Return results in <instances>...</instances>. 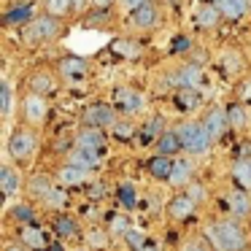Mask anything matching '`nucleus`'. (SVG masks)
I'll use <instances>...</instances> for the list:
<instances>
[{
	"mask_svg": "<svg viewBox=\"0 0 251 251\" xmlns=\"http://www.w3.org/2000/svg\"><path fill=\"white\" fill-rule=\"evenodd\" d=\"M208 238L219 251H243L246 249V235L235 222H216L208 224Z\"/></svg>",
	"mask_w": 251,
	"mask_h": 251,
	"instance_id": "f257e3e1",
	"label": "nucleus"
},
{
	"mask_svg": "<svg viewBox=\"0 0 251 251\" xmlns=\"http://www.w3.org/2000/svg\"><path fill=\"white\" fill-rule=\"evenodd\" d=\"M176 132L181 135V146L189 154H205L208 149H211L213 138L208 135L205 125H200V122H186V125H181Z\"/></svg>",
	"mask_w": 251,
	"mask_h": 251,
	"instance_id": "f03ea898",
	"label": "nucleus"
},
{
	"mask_svg": "<svg viewBox=\"0 0 251 251\" xmlns=\"http://www.w3.org/2000/svg\"><path fill=\"white\" fill-rule=\"evenodd\" d=\"M54 35H57V19L54 17H41L25 27V41H30V44H41V41H49Z\"/></svg>",
	"mask_w": 251,
	"mask_h": 251,
	"instance_id": "7ed1b4c3",
	"label": "nucleus"
},
{
	"mask_svg": "<svg viewBox=\"0 0 251 251\" xmlns=\"http://www.w3.org/2000/svg\"><path fill=\"white\" fill-rule=\"evenodd\" d=\"M35 151V135L30 130H17L8 138V154L14 159H25Z\"/></svg>",
	"mask_w": 251,
	"mask_h": 251,
	"instance_id": "20e7f679",
	"label": "nucleus"
},
{
	"mask_svg": "<svg viewBox=\"0 0 251 251\" xmlns=\"http://www.w3.org/2000/svg\"><path fill=\"white\" fill-rule=\"evenodd\" d=\"M159 14H157V6L154 3H146V6H141L138 11L130 14V25L135 30H151L154 25H157Z\"/></svg>",
	"mask_w": 251,
	"mask_h": 251,
	"instance_id": "39448f33",
	"label": "nucleus"
},
{
	"mask_svg": "<svg viewBox=\"0 0 251 251\" xmlns=\"http://www.w3.org/2000/svg\"><path fill=\"white\" fill-rule=\"evenodd\" d=\"M84 122H87L89 127H114L116 116L108 105H92V108L84 114Z\"/></svg>",
	"mask_w": 251,
	"mask_h": 251,
	"instance_id": "423d86ee",
	"label": "nucleus"
},
{
	"mask_svg": "<svg viewBox=\"0 0 251 251\" xmlns=\"http://www.w3.org/2000/svg\"><path fill=\"white\" fill-rule=\"evenodd\" d=\"M205 130H208V135L216 141V138H222L224 132H227V125H229V119H227V111H222V108H213L211 114L205 116Z\"/></svg>",
	"mask_w": 251,
	"mask_h": 251,
	"instance_id": "0eeeda50",
	"label": "nucleus"
},
{
	"mask_svg": "<svg viewBox=\"0 0 251 251\" xmlns=\"http://www.w3.org/2000/svg\"><path fill=\"white\" fill-rule=\"evenodd\" d=\"M170 81H176L184 89H197L202 84V71H200V65H184L176 73V78H170Z\"/></svg>",
	"mask_w": 251,
	"mask_h": 251,
	"instance_id": "6e6552de",
	"label": "nucleus"
},
{
	"mask_svg": "<svg viewBox=\"0 0 251 251\" xmlns=\"http://www.w3.org/2000/svg\"><path fill=\"white\" fill-rule=\"evenodd\" d=\"M46 100L41 98V95H27V100H25V116H27L33 125H41V122L46 119Z\"/></svg>",
	"mask_w": 251,
	"mask_h": 251,
	"instance_id": "1a4fd4ad",
	"label": "nucleus"
},
{
	"mask_svg": "<svg viewBox=\"0 0 251 251\" xmlns=\"http://www.w3.org/2000/svg\"><path fill=\"white\" fill-rule=\"evenodd\" d=\"M116 105H119V111L122 114H135V111H141V105H143V100H141V95L135 92V89H119L116 92Z\"/></svg>",
	"mask_w": 251,
	"mask_h": 251,
	"instance_id": "9d476101",
	"label": "nucleus"
},
{
	"mask_svg": "<svg viewBox=\"0 0 251 251\" xmlns=\"http://www.w3.org/2000/svg\"><path fill=\"white\" fill-rule=\"evenodd\" d=\"M76 149H87V151H100L103 149V135H100L95 127H87V130L78 132L76 138Z\"/></svg>",
	"mask_w": 251,
	"mask_h": 251,
	"instance_id": "9b49d317",
	"label": "nucleus"
},
{
	"mask_svg": "<svg viewBox=\"0 0 251 251\" xmlns=\"http://www.w3.org/2000/svg\"><path fill=\"white\" fill-rule=\"evenodd\" d=\"M192 173H195V165H192L189 159H176L173 173H170L168 181H170V184H176V186H184V184H189Z\"/></svg>",
	"mask_w": 251,
	"mask_h": 251,
	"instance_id": "f8f14e48",
	"label": "nucleus"
},
{
	"mask_svg": "<svg viewBox=\"0 0 251 251\" xmlns=\"http://www.w3.org/2000/svg\"><path fill=\"white\" fill-rule=\"evenodd\" d=\"M71 165L76 168H84V170H92L100 165V151H87V149H76L71 151Z\"/></svg>",
	"mask_w": 251,
	"mask_h": 251,
	"instance_id": "ddd939ff",
	"label": "nucleus"
},
{
	"mask_svg": "<svg viewBox=\"0 0 251 251\" xmlns=\"http://www.w3.org/2000/svg\"><path fill=\"white\" fill-rule=\"evenodd\" d=\"M219 17H222V8L219 6H202L200 11L195 14V25L202 30H211V27H216Z\"/></svg>",
	"mask_w": 251,
	"mask_h": 251,
	"instance_id": "4468645a",
	"label": "nucleus"
},
{
	"mask_svg": "<svg viewBox=\"0 0 251 251\" xmlns=\"http://www.w3.org/2000/svg\"><path fill=\"white\" fill-rule=\"evenodd\" d=\"M57 178H60L62 186H76V184H81L84 178H89V170L76 168V165H65V168L57 173Z\"/></svg>",
	"mask_w": 251,
	"mask_h": 251,
	"instance_id": "2eb2a0df",
	"label": "nucleus"
},
{
	"mask_svg": "<svg viewBox=\"0 0 251 251\" xmlns=\"http://www.w3.org/2000/svg\"><path fill=\"white\" fill-rule=\"evenodd\" d=\"M157 149H159V154H162V157L176 154L178 149H184V146H181V135H178V132H170V130H168V132H165V135L157 141Z\"/></svg>",
	"mask_w": 251,
	"mask_h": 251,
	"instance_id": "dca6fc26",
	"label": "nucleus"
},
{
	"mask_svg": "<svg viewBox=\"0 0 251 251\" xmlns=\"http://www.w3.org/2000/svg\"><path fill=\"white\" fill-rule=\"evenodd\" d=\"M219 8H222L224 17L240 19L246 11H249V0H219Z\"/></svg>",
	"mask_w": 251,
	"mask_h": 251,
	"instance_id": "f3484780",
	"label": "nucleus"
},
{
	"mask_svg": "<svg viewBox=\"0 0 251 251\" xmlns=\"http://www.w3.org/2000/svg\"><path fill=\"white\" fill-rule=\"evenodd\" d=\"M60 71H62V76L78 78V76L87 73V62H84L81 57H65V60L60 62Z\"/></svg>",
	"mask_w": 251,
	"mask_h": 251,
	"instance_id": "a211bd4d",
	"label": "nucleus"
},
{
	"mask_svg": "<svg viewBox=\"0 0 251 251\" xmlns=\"http://www.w3.org/2000/svg\"><path fill=\"white\" fill-rule=\"evenodd\" d=\"M173 159L170 157H162V154H159V157H154L151 162H149V170H151V176L154 178H170V173H173Z\"/></svg>",
	"mask_w": 251,
	"mask_h": 251,
	"instance_id": "6ab92c4d",
	"label": "nucleus"
},
{
	"mask_svg": "<svg viewBox=\"0 0 251 251\" xmlns=\"http://www.w3.org/2000/svg\"><path fill=\"white\" fill-rule=\"evenodd\" d=\"M0 189H3V195H14V192L19 189V176L14 168H0Z\"/></svg>",
	"mask_w": 251,
	"mask_h": 251,
	"instance_id": "aec40b11",
	"label": "nucleus"
},
{
	"mask_svg": "<svg viewBox=\"0 0 251 251\" xmlns=\"http://www.w3.org/2000/svg\"><path fill=\"white\" fill-rule=\"evenodd\" d=\"M232 176H235V181H238L240 189H251V162H246V159L235 162Z\"/></svg>",
	"mask_w": 251,
	"mask_h": 251,
	"instance_id": "412c9836",
	"label": "nucleus"
},
{
	"mask_svg": "<svg viewBox=\"0 0 251 251\" xmlns=\"http://www.w3.org/2000/svg\"><path fill=\"white\" fill-rule=\"evenodd\" d=\"M227 202H229V208H232L238 216H246V213L251 211V202H249V197H246V192H229V197H227Z\"/></svg>",
	"mask_w": 251,
	"mask_h": 251,
	"instance_id": "4be33fe9",
	"label": "nucleus"
},
{
	"mask_svg": "<svg viewBox=\"0 0 251 251\" xmlns=\"http://www.w3.org/2000/svg\"><path fill=\"white\" fill-rule=\"evenodd\" d=\"M22 240L30 246V249H44L46 246V235L41 232L38 227H33V224H27V227L22 229Z\"/></svg>",
	"mask_w": 251,
	"mask_h": 251,
	"instance_id": "5701e85b",
	"label": "nucleus"
},
{
	"mask_svg": "<svg viewBox=\"0 0 251 251\" xmlns=\"http://www.w3.org/2000/svg\"><path fill=\"white\" fill-rule=\"evenodd\" d=\"M111 49H114L119 57H130V60H135V57L141 54V49H138V44H135V41H127V38L114 41V46H111Z\"/></svg>",
	"mask_w": 251,
	"mask_h": 251,
	"instance_id": "b1692460",
	"label": "nucleus"
},
{
	"mask_svg": "<svg viewBox=\"0 0 251 251\" xmlns=\"http://www.w3.org/2000/svg\"><path fill=\"white\" fill-rule=\"evenodd\" d=\"M192 205H195V202H192L189 197H176V200L170 202V216H173V219L189 216V213H192Z\"/></svg>",
	"mask_w": 251,
	"mask_h": 251,
	"instance_id": "393cba45",
	"label": "nucleus"
},
{
	"mask_svg": "<svg viewBox=\"0 0 251 251\" xmlns=\"http://www.w3.org/2000/svg\"><path fill=\"white\" fill-rule=\"evenodd\" d=\"M165 132L168 130H162V119L157 116V119H151L146 127H143V141H159Z\"/></svg>",
	"mask_w": 251,
	"mask_h": 251,
	"instance_id": "a878e982",
	"label": "nucleus"
},
{
	"mask_svg": "<svg viewBox=\"0 0 251 251\" xmlns=\"http://www.w3.org/2000/svg\"><path fill=\"white\" fill-rule=\"evenodd\" d=\"M51 87H54V81H51V76H46V73H35L33 81H30L33 95H38V92H51Z\"/></svg>",
	"mask_w": 251,
	"mask_h": 251,
	"instance_id": "bb28decb",
	"label": "nucleus"
},
{
	"mask_svg": "<svg viewBox=\"0 0 251 251\" xmlns=\"http://www.w3.org/2000/svg\"><path fill=\"white\" fill-rule=\"evenodd\" d=\"M125 240L130 243V249H135V251H143V249H146V243H149V240L143 238V232H141V229H135V227H130L125 232Z\"/></svg>",
	"mask_w": 251,
	"mask_h": 251,
	"instance_id": "cd10ccee",
	"label": "nucleus"
},
{
	"mask_svg": "<svg viewBox=\"0 0 251 251\" xmlns=\"http://www.w3.org/2000/svg\"><path fill=\"white\" fill-rule=\"evenodd\" d=\"M71 3L73 0H46V11L49 17H65L71 11Z\"/></svg>",
	"mask_w": 251,
	"mask_h": 251,
	"instance_id": "c85d7f7f",
	"label": "nucleus"
},
{
	"mask_svg": "<svg viewBox=\"0 0 251 251\" xmlns=\"http://www.w3.org/2000/svg\"><path fill=\"white\" fill-rule=\"evenodd\" d=\"M0 108H3V116L11 114V84L8 81L0 84Z\"/></svg>",
	"mask_w": 251,
	"mask_h": 251,
	"instance_id": "c756f323",
	"label": "nucleus"
},
{
	"mask_svg": "<svg viewBox=\"0 0 251 251\" xmlns=\"http://www.w3.org/2000/svg\"><path fill=\"white\" fill-rule=\"evenodd\" d=\"M108 232H100V229H92V232H87V243L92 246V249H105L108 246Z\"/></svg>",
	"mask_w": 251,
	"mask_h": 251,
	"instance_id": "7c9ffc66",
	"label": "nucleus"
},
{
	"mask_svg": "<svg viewBox=\"0 0 251 251\" xmlns=\"http://www.w3.org/2000/svg\"><path fill=\"white\" fill-rule=\"evenodd\" d=\"M227 119H229V125H232V127H243V122H246L243 105H229V108H227Z\"/></svg>",
	"mask_w": 251,
	"mask_h": 251,
	"instance_id": "2f4dec72",
	"label": "nucleus"
},
{
	"mask_svg": "<svg viewBox=\"0 0 251 251\" xmlns=\"http://www.w3.org/2000/svg\"><path fill=\"white\" fill-rule=\"evenodd\" d=\"M30 189H33V195H44V200H46V195L51 192V184H49L46 176H35L33 184H30Z\"/></svg>",
	"mask_w": 251,
	"mask_h": 251,
	"instance_id": "473e14b6",
	"label": "nucleus"
},
{
	"mask_svg": "<svg viewBox=\"0 0 251 251\" xmlns=\"http://www.w3.org/2000/svg\"><path fill=\"white\" fill-rule=\"evenodd\" d=\"M119 200H122V205H125V208H132V205L138 202L135 189H132L130 184H122V186H119Z\"/></svg>",
	"mask_w": 251,
	"mask_h": 251,
	"instance_id": "72a5a7b5",
	"label": "nucleus"
},
{
	"mask_svg": "<svg viewBox=\"0 0 251 251\" xmlns=\"http://www.w3.org/2000/svg\"><path fill=\"white\" fill-rule=\"evenodd\" d=\"M27 17H30V6L25 3V6H19V8H14V11H8V14H6V22H8V25H14V22H25Z\"/></svg>",
	"mask_w": 251,
	"mask_h": 251,
	"instance_id": "f704fd0d",
	"label": "nucleus"
},
{
	"mask_svg": "<svg viewBox=\"0 0 251 251\" xmlns=\"http://www.w3.org/2000/svg\"><path fill=\"white\" fill-rule=\"evenodd\" d=\"M65 200H68V197H65V192H62V189H51L49 195H46V202H49L51 208H62V205H65Z\"/></svg>",
	"mask_w": 251,
	"mask_h": 251,
	"instance_id": "c9c22d12",
	"label": "nucleus"
},
{
	"mask_svg": "<svg viewBox=\"0 0 251 251\" xmlns=\"http://www.w3.org/2000/svg\"><path fill=\"white\" fill-rule=\"evenodd\" d=\"M54 227H57V232H60V235H73V232H76V224H73V219H57V224H54Z\"/></svg>",
	"mask_w": 251,
	"mask_h": 251,
	"instance_id": "e433bc0d",
	"label": "nucleus"
},
{
	"mask_svg": "<svg viewBox=\"0 0 251 251\" xmlns=\"http://www.w3.org/2000/svg\"><path fill=\"white\" fill-rule=\"evenodd\" d=\"M186 197H189L192 202L205 200V186H200V184H189V192H186Z\"/></svg>",
	"mask_w": 251,
	"mask_h": 251,
	"instance_id": "4c0bfd02",
	"label": "nucleus"
},
{
	"mask_svg": "<svg viewBox=\"0 0 251 251\" xmlns=\"http://www.w3.org/2000/svg\"><path fill=\"white\" fill-rule=\"evenodd\" d=\"M111 130H114V135H116V138H122V141H127V138L132 135V127H130V125H122V122H116V125L111 127Z\"/></svg>",
	"mask_w": 251,
	"mask_h": 251,
	"instance_id": "58836bf2",
	"label": "nucleus"
},
{
	"mask_svg": "<svg viewBox=\"0 0 251 251\" xmlns=\"http://www.w3.org/2000/svg\"><path fill=\"white\" fill-rule=\"evenodd\" d=\"M146 3H149V0H119V6L125 8L127 14L138 11V8H141V6H146Z\"/></svg>",
	"mask_w": 251,
	"mask_h": 251,
	"instance_id": "ea45409f",
	"label": "nucleus"
},
{
	"mask_svg": "<svg viewBox=\"0 0 251 251\" xmlns=\"http://www.w3.org/2000/svg\"><path fill=\"white\" fill-rule=\"evenodd\" d=\"M170 49H173V51H186V49H189V38H184V35H176L173 44H170Z\"/></svg>",
	"mask_w": 251,
	"mask_h": 251,
	"instance_id": "a19ab883",
	"label": "nucleus"
},
{
	"mask_svg": "<svg viewBox=\"0 0 251 251\" xmlns=\"http://www.w3.org/2000/svg\"><path fill=\"white\" fill-rule=\"evenodd\" d=\"M178 100L184 105H197V95H192V89H186V92H181L178 95Z\"/></svg>",
	"mask_w": 251,
	"mask_h": 251,
	"instance_id": "79ce46f5",
	"label": "nucleus"
},
{
	"mask_svg": "<svg viewBox=\"0 0 251 251\" xmlns=\"http://www.w3.org/2000/svg\"><path fill=\"white\" fill-rule=\"evenodd\" d=\"M111 229H114V232H127L130 227H127V222H125L122 216H116V219H114V227H111Z\"/></svg>",
	"mask_w": 251,
	"mask_h": 251,
	"instance_id": "37998d69",
	"label": "nucleus"
},
{
	"mask_svg": "<svg viewBox=\"0 0 251 251\" xmlns=\"http://www.w3.org/2000/svg\"><path fill=\"white\" fill-rule=\"evenodd\" d=\"M17 216L19 219H27V222H30V219H33V211H30L27 205H17Z\"/></svg>",
	"mask_w": 251,
	"mask_h": 251,
	"instance_id": "c03bdc74",
	"label": "nucleus"
},
{
	"mask_svg": "<svg viewBox=\"0 0 251 251\" xmlns=\"http://www.w3.org/2000/svg\"><path fill=\"white\" fill-rule=\"evenodd\" d=\"M114 0H92V6H98V8H108Z\"/></svg>",
	"mask_w": 251,
	"mask_h": 251,
	"instance_id": "a18cd8bd",
	"label": "nucleus"
},
{
	"mask_svg": "<svg viewBox=\"0 0 251 251\" xmlns=\"http://www.w3.org/2000/svg\"><path fill=\"white\" fill-rule=\"evenodd\" d=\"M184 251H205V249H202V246H197V243H186Z\"/></svg>",
	"mask_w": 251,
	"mask_h": 251,
	"instance_id": "49530a36",
	"label": "nucleus"
},
{
	"mask_svg": "<svg viewBox=\"0 0 251 251\" xmlns=\"http://www.w3.org/2000/svg\"><path fill=\"white\" fill-rule=\"evenodd\" d=\"M143 251H159V246L157 243H146V249H143Z\"/></svg>",
	"mask_w": 251,
	"mask_h": 251,
	"instance_id": "de8ad7c7",
	"label": "nucleus"
},
{
	"mask_svg": "<svg viewBox=\"0 0 251 251\" xmlns=\"http://www.w3.org/2000/svg\"><path fill=\"white\" fill-rule=\"evenodd\" d=\"M8 251H22V249H19V246H11V249H8Z\"/></svg>",
	"mask_w": 251,
	"mask_h": 251,
	"instance_id": "09e8293b",
	"label": "nucleus"
}]
</instances>
